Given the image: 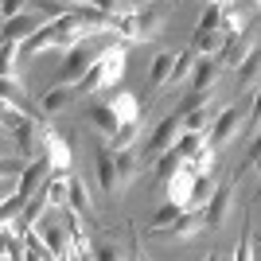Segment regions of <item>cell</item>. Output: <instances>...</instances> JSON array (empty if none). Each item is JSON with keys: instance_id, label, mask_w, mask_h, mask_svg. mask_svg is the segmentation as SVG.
Returning <instances> with one entry per match:
<instances>
[{"instance_id": "2", "label": "cell", "mask_w": 261, "mask_h": 261, "mask_svg": "<svg viewBox=\"0 0 261 261\" xmlns=\"http://www.w3.org/2000/svg\"><path fill=\"white\" fill-rule=\"evenodd\" d=\"M90 39H94V35H90ZM90 39H82L74 51H66L63 66H59V86H78V82L86 78V70L98 63V55L109 47V43H90Z\"/></svg>"}, {"instance_id": "12", "label": "cell", "mask_w": 261, "mask_h": 261, "mask_svg": "<svg viewBox=\"0 0 261 261\" xmlns=\"http://www.w3.org/2000/svg\"><path fill=\"white\" fill-rule=\"evenodd\" d=\"M43 160L51 164V172H70V144L63 141L59 129H51L43 137Z\"/></svg>"}, {"instance_id": "37", "label": "cell", "mask_w": 261, "mask_h": 261, "mask_svg": "<svg viewBox=\"0 0 261 261\" xmlns=\"http://www.w3.org/2000/svg\"><path fill=\"white\" fill-rule=\"evenodd\" d=\"M23 8V0H4V20H16Z\"/></svg>"}, {"instance_id": "34", "label": "cell", "mask_w": 261, "mask_h": 261, "mask_svg": "<svg viewBox=\"0 0 261 261\" xmlns=\"http://www.w3.org/2000/svg\"><path fill=\"white\" fill-rule=\"evenodd\" d=\"M211 98H215V94H187V98L179 101V109H175V113H179V117H187V113H191V109H199V106H207Z\"/></svg>"}, {"instance_id": "39", "label": "cell", "mask_w": 261, "mask_h": 261, "mask_svg": "<svg viewBox=\"0 0 261 261\" xmlns=\"http://www.w3.org/2000/svg\"><path fill=\"white\" fill-rule=\"evenodd\" d=\"M250 168H253V172H257V175H261V156H257V160H253V164H250Z\"/></svg>"}, {"instance_id": "15", "label": "cell", "mask_w": 261, "mask_h": 261, "mask_svg": "<svg viewBox=\"0 0 261 261\" xmlns=\"http://www.w3.org/2000/svg\"><path fill=\"white\" fill-rule=\"evenodd\" d=\"M23 51H28V55L59 51V23H55V20H47L43 28H39V32H35L32 39H28V43H23Z\"/></svg>"}, {"instance_id": "31", "label": "cell", "mask_w": 261, "mask_h": 261, "mask_svg": "<svg viewBox=\"0 0 261 261\" xmlns=\"http://www.w3.org/2000/svg\"><path fill=\"white\" fill-rule=\"evenodd\" d=\"M222 12H226V4H211L203 8V16H199V32H222Z\"/></svg>"}, {"instance_id": "22", "label": "cell", "mask_w": 261, "mask_h": 261, "mask_svg": "<svg viewBox=\"0 0 261 261\" xmlns=\"http://www.w3.org/2000/svg\"><path fill=\"white\" fill-rule=\"evenodd\" d=\"M66 101H70V86H51L39 94V113L43 117H51V113H63Z\"/></svg>"}, {"instance_id": "18", "label": "cell", "mask_w": 261, "mask_h": 261, "mask_svg": "<svg viewBox=\"0 0 261 261\" xmlns=\"http://www.w3.org/2000/svg\"><path fill=\"white\" fill-rule=\"evenodd\" d=\"M222 47H226V35H222V32H199V28H195V35H191V51H195L199 59H215Z\"/></svg>"}, {"instance_id": "40", "label": "cell", "mask_w": 261, "mask_h": 261, "mask_svg": "<svg viewBox=\"0 0 261 261\" xmlns=\"http://www.w3.org/2000/svg\"><path fill=\"white\" fill-rule=\"evenodd\" d=\"M207 261H222V257H218V253H207Z\"/></svg>"}, {"instance_id": "9", "label": "cell", "mask_w": 261, "mask_h": 261, "mask_svg": "<svg viewBox=\"0 0 261 261\" xmlns=\"http://www.w3.org/2000/svg\"><path fill=\"white\" fill-rule=\"evenodd\" d=\"M253 47H257V35L250 32V28H246V32L242 35H234V39H226V47H222V51L215 55L218 63L222 66H230V70H238L242 63H246V59H250V51Z\"/></svg>"}, {"instance_id": "41", "label": "cell", "mask_w": 261, "mask_h": 261, "mask_svg": "<svg viewBox=\"0 0 261 261\" xmlns=\"http://www.w3.org/2000/svg\"><path fill=\"white\" fill-rule=\"evenodd\" d=\"M211 4H234V0H211Z\"/></svg>"}, {"instance_id": "43", "label": "cell", "mask_w": 261, "mask_h": 261, "mask_svg": "<svg viewBox=\"0 0 261 261\" xmlns=\"http://www.w3.org/2000/svg\"><path fill=\"white\" fill-rule=\"evenodd\" d=\"M257 12H261V0H257Z\"/></svg>"}, {"instance_id": "24", "label": "cell", "mask_w": 261, "mask_h": 261, "mask_svg": "<svg viewBox=\"0 0 261 261\" xmlns=\"http://www.w3.org/2000/svg\"><path fill=\"white\" fill-rule=\"evenodd\" d=\"M184 211H187L184 203H175V199H168V203H164V207H160V211L152 215V222H148V234H160L164 226H172V222H175L179 215H184Z\"/></svg>"}, {"instance_id": "35", "label": "cell", "mask_w": 261, "mask_h": 261, "mask_svg": "<svg viewBox=\"0 0 261 261\" xmlns=\"http://www.w3.org/2000/svg\"><path fill=\"white\" fill-rule=\"evenodd\" d=\"M257 156H261V129L253 133V141H250V152H246V164H242L238 172H234V179H242V172H250V164L257 160Z\"/></svg>"}, {"instance_id": "23", "label": "cell", "mask_w": 261, "mask_h": 261, "mask_svg": "<svg viewBox=\"0 0 261 261\" xmlns=\"http://www.w3.org/2000/svg\"><path fill=\"white\" fill-rule=\"evenodd\" d=\"M257 74H261V47H253V51H250V59H246V63L238 66V82H234V90H238V94H242V90H250Z\"/></svg>"}, {"instance_id": "28", "label": "cell", "mask_w": 261, "mask_h": 261, "mask_svg": "<svg viewBox=\"0 0 261 261\" xmlns=\"http://www.w3.org/2000/svg\"><path fill=\"white\" fill-rule=\"evenodd\" d=\"M28 203H32V199H23V195H8V199H4V211H0V222H4V230H12L16 222H20V215L28 211Z\"/></svg>"}, {"instance_id": "8", "label": "cell", "mask_w": 261, "mask_h": 261, "mask_svg": "<svg viewBox=\"0 0 261 261\" xmlns=\"http://www.w3.org/2000/svg\"><path fill=\"white\" fill-rule=\"evenodd\" d=\"M35 234H39V242H43L55 257H70V230H66V222H55V218L47 215L43 222L35 226Z\"/></svg>"}, {"instance_id": "27", "label": "cell", "mask_w": 261, "mask_h": 261, "mask_svg": "<svg viewBox=\"0 0 261 261\" xmlns=\"http://www.w3.org/2000/svg\"><path fill=\"white\" fill-rule=\"evenodd\" d=\"M191 172H199V175H215V164H218V148L215 144H203L195 156H191Z\"/></svg>"}, {"instance_id": "21", "label": "cell", "mask_w": 261, "mask_h": 261, "mask_svg": "<svg viewBox=\"0 0 261 261\" xmlns=\"http://www.w3.org/2000/svg\"><path fill=\"white\" fill-rule=\"evenodd\" d=\"M195 63H199V55L191 51V47H184V51H175V66H172V82H168V86H179V82H191V74H195Z\"/></svg>"}, {"instance_id": "25", "label": "cell", "mask_w": 261, "mask_h": 261, "mask_svg": "<svg viewBox=\"0 0 261 261\" xmlns=\"http://www.w3.org/2000/svg\"><path fill=\"white\" fill-rule=\"evenodd\" d=\"M141 129H144V117H141V121H129V125H121L117 137L109 141V148H113V152H125V148H133V144H137V137H141Z\"/></svg>"}, {"instance_id": "33", "label": "cell", "mask_w": 261, "mask_h": 261, "mask_svg": "<svg viewBox=\"0 0 261 261\" xmlns=\"http://www.w3.org/2000/svg\"><path fill=\"white\" fill-rule=\"evenodd\" d=\"M242 129H250V133L261 129V90L250 98V113H246V125H242Z\"/></svg>"}, {"instance_id": "5", "label": "cell", "mask_w": 261, "mask_h": 261, "mask_svg": "<svg viewBox=\"0 0 261 261\" xmlns=\"http://www.w3.org/2000/svg\"><path fill=\"white\" fill-rule=\"evenodd\" d=\"M179 137H184V117H179V113H172V117H164L160 125H156L152 129V137H148V141H144V156H164L168 152V148H175V141H179Z\"/></svg>"}, {"instance_id": "42", "label": "cell", "mask_w": 261, "mask_h": 261, "mask_svg": "<svg viewBox=\"0 0 261 261\" xmlns=\"http://www.w3.org/2000/svg\"><path fill=\"white\" fill-rule=\"evenodd\" d=\"M141 261H152V257H148V253H141Z\"/></svg>"}, {"instance_id": "7", "label": "cell", "mask_w": 261, "mask_h": 261, "mask_svg": "<svg viewBox=\"0 0 261 261\" xmlns=\"http://www.w3.org/2000/svg\"><path fill=\"white\" fill-rule=\"evenodd\" d=\"M199 230H207L203 207H195V211H184V215L175 218L172 226H164L160 234H152V238H164V242H191V238L199 234Z\"/></svg>"}, {"instance_id": "29", "label": "cell", "mask_w": 261, "mask_h": 261, "mask_svg": "<svg viewBox=\"0 0 261 261\" xmlns=\"http://www.w3.org/2000/svg\"><path fill=\"white\" fill-rule=\"evenodd\" d=\"M242 32H246V12H238V4H226V12H222V35L234 39Z\"/></svg>"}, {"instance_id": "26", "label": "cell", "mask_w": 261, "mask_h": 261, "mask_svg": "<svg viewBox=\"0 0 261 261\" xmlns=\"http://www.w3.org/2000/svg\"><path fill=\"white\" fill-rule=\"evenodd\" d=\"M184 156L175 152V148H168V152L164 156H156V179H160V184H168V179H172L175 172H179V168H184Z\"/></svg>"}, {"instance_id": "38", "label": "cell", "mask_w": 261, "mask_h": 261, "mask_svg": "<svg viewBox=\"0 0 261 261\" xmlns=\"http://www.w3.org/2000/svg\"><path fill=\"white\" fill-rule=\"evenodd\" d=\"M141 253H144V246H141V238H133V257H125V261H141Z\"/></svg>"}, {"instance_id": "14", "label": "cell", "mask_w": 261, "mask_h": 261, "mask_svg": "<svg viewBox=\"0 0 261 261\" xmlns=\"http://www.w3.org/2000/svg\"><path fill=\"white\" fill-rule=\"evenodd\" d=\"M218 70H222L218 59H199L195 74H191V94H211V86L218 82Z\"/></svg>"}, {"instance_id": "44", "label": "cell", "mask_w": 261, "mask_h": 261, "mask_svg": "<svg viewBox=\"0 0 261 261\" xmlns=\"http://www.w3.org/2000/svg\"><path fill=\"white\" fill-rule=\"evenodd\" d=\"M257 199H261V187H257Z\"/></svg>"}, {"instance_id": "30", "label": "cell", "mask_w": 261, "mask_h": 261, "mask_svg": "<svg viewBox=\"0 0 261 261\" xmlns=\"http://www.w3.org/2000/svg\"><path fill=\"white\" fill-rule=\"evenodd\" d=\"M203 144H211V137H207V133H184V137L175 141V152L184 156V160H191V156H195L199 148H203Z\"/></svg>"}, {"instance_id": "19", "label": "cell", "mask_w": 261, "mask_h": 261, "mask_svg": "<svg viewBox=\"0 0 261 261\" xmlns=\"http://www.w3.org/2000/svg\"><path fill=\"white\" fill-rule=\"evenodd\" d=\"M172 66H175V55L172 51H160L152 59V66H148V86L152 90H164L168 82H172Z\"/></svg>"}, {"instance_id": "11", "label": "cell", "mask_w": 261, "mask_h": 261, "mask_svg": "<svg viewBox=\"0 0 261 261\" xmlns=\"http://www.w3.org/2000/svg\"><path fill=\"white\" fill-rule=\"evenodd\" d=\"M47 23V16H39V12H20L16 20H4V39H16V43H28L39 28Z\"/></svg>"}, {"instance_id": "36", "label": "cell", "mask_w": 261, "mask_h": 261, "mask_svg": "<svg viewBox=\"0 0 261 261\" xmlns=\"http://www.w3.org/2000/svg\"><path fill=\"white\" fill-rule=\"evenodd\" d=\"M94 261H125V253H121L113 242H106V246H98V250H94Z\"/></svg>"}, {"instance_id": "10", "label": "cell", "mask_w": 261, "mask_h": 261, "mask_svg": "<svg viewBox=\"0 0 261 261\" xmlns=\"http://www.w3.org/2000/svg\"><path fill=\"white\" fill-rule=\"evenodd\" d=\"M195 184H199V172H191V164H184V168H179L164 187H168V199L184 203L187 211H195V207H191V199H195Z\"/></svg>"}, {"instance_id": "17", "label": "cell", "mask_w": 261, "mask_h": 261, "mask_svg": "<svg viewBox=\"0 0 261 261\" xmlns=\"http://www.w3.org/2000/svg\"><path fill=\"white\" fill-rule=\"evenodd\" d=\"M90 121H94V129H98L106 141H113V137H117V129H121V117L113 113V106H109V101H101V106L90 109Z\"/></svg>"}, {"instance_id": "4", "label": "cell", "mask_w": 261, "mask_h": 261, "mask_svg": "<svg viewBox=\"0 0 261 261\" xmlns=\"http://www.w3.org/2000/svg\"><path fill=\"white\" fill-rule=\"evenodd\" d=\"M234 184L238 179H222V184H215V191H211L207 207H203V218H207V230H222L230 218V207H234Z\"/></svg>"}, {"instance_id": "32", "label": "cell", "mask_w": 261, "mask_h": 261, "mask_svg": "<svg viewBox=\"0 0 261 261\" xmlns=\"http://www.w3.org/2000/svg\"><path fill=\"white\" fill-rule=\"evenodd\" d=\"M253 230H250V218L242 222V238H238V246H234V261H253Z\"/></svg>"}, {"instance_id": "1", "label": "cell", "mask_w": 261, "mask_h": 261, "mask_svg": "<svg viewBox=\"0 0 261 261\" xmlns=\"http://www.w3.org/2000/svg\"><path fill=\"white\" fill-rule=\"evenodd\" d=\"M125 59H129V43H125V39L109 43L106 51L98 55V63L86 70V78L78 82V94H101V90H109L113 82H121V78H125Z\"/></svg>"}, {"instance_id": "13", "label": "cell", "mask_w": 261, "mask_h": 261, "mask_svg": "<svg viewBox=\"0 0 261 261\" xmlns=\"http://www.w3.org/2000/svg\"><path fill=\"white\" fill-rule=\"evenodd\" d=\"M70 211H78V215L86 218V222H94L98 218V211H94V195H90V187L82 175H70V203H66Z\"/></svg>"}, {"instance_id": "16", "label": "cell", "mask_w": 261, "mask_h": 261, "mask_svg": "<svg viewBox=\"0 0 261 261\" xmlns=\"http://www.w3.org/2000/svg\"><path fill=\"white\" fill-rule=\"evenodd\" d=\"M222 113V109L215 106V98L207 101V106H199V109H191L184 117V133H211V125H215V117Z\"/></svg>"}, {"instance_id": "6", "label": "cell", "mask_w": 261, "mask_h": 261, "mask_svg": "<svg viewBox=\"0 0 261 261\" xmlns=\"http://www.w3.org/2000/svg\"><path fill=\"white\" fill-rule=\"evenodd\" d=\"M246 113H250V109H242V106H226V109H222V113L215 117V125H211V133H207L211 144H215V148H222L226 141H234V137H238V129L246 125Z\"/></svg>"}, {"instance_id": "20", "label": "cell", "mask_w": 261, "mask_h": 261, "mask_svg": "<svg viewBox=\"0 0 261 261\" xmlns=\"http://www.w3.org/2000/svg\"><path fill=\"white\" fill-rule=\"evenodd\" d=\"M137 20H141V43H148L164 28V8L160 4H141V8H137Z\"/></svg>"}, {"instance_id": "3", "label": "cell", "mask_w": 261, "mask_h": 261, "mask_svg": "<svg viewBox=\"0 0 261 261\" xmlns=\"http://www.w3.org/2000/svg\"><path fill=\"white\" fill-rule=\"evenodd\" d=\"M98 184H101V191H106L109 199H117V195H125V168H121V156L109 148V144H101L98 148Z\"/></svg>"}]
</instances>
